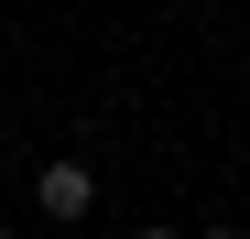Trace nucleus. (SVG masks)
Wrapping results in <instances>:
<instances>
[{
    "label": "nucleus",
    "mask_w": 250,
    "mask_h": 239,
    "mask_svg": "<svg viewBox=\"0 0 250 239\" xmlns=\"http://www.w3.org/2000/svg\"><path fill=\"white\" fill-rule=\"evenodd\" d=\"M0 239H11V228H0Z\"/></svg>",
    "instance_id": "nucleus-4"
},
{
    "label": "nucleus",
    "mask_w": 250,
    "mask_h": 239,
    "mask_svg": "<svg viewBox=\"0 0 250 239\" xmlns=\"http://www.w3.org/2000/svg\"><path fill=\"white\" fill-rule=\"evenodd\" d=\"M207 239H250V228H207Z\"/></svg>",
    "instance_id": "nucleus-2"
},
{
    "label": "nucleus",
    "mask_w": 250,
    "mask_h": 239,
    "mask_svg": "<svg viewBox=\"0 0 250 239\" xmlns=\"http://www.w3.org/2000/svg\"><path fill=\"white\" fill-rule=\"evenodd\" d=\"M142 239H174V228H142Z\"/></svg>",
    "instance_id": "nucleus-3"
},
{
    "label": "nucleus",
    "mask_w": 250,
    "mask_h": 239,
    "mask_svg": "<svg viewBox=\"0 0 250 239\" xmlns=\"http://www.w3.org/2000/svg\"><path fill=\"white\" fill-rule=\"evenodd\" d=\"M33 207H44V218H87L98 207V174L87 163H44V174H33Z\"/></svg>",
    "instance_id": "nucleus-1"
}]
</instances>
